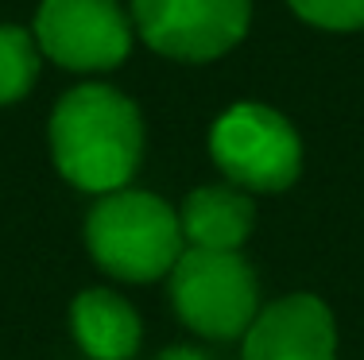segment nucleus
Here are the masks:
<instances>
[{
  "instance_id": "nucleus-8",
  "label": "nucleus",
  "mask_w": 364,
  "mask_h": 360,
  "mask_svg": "<svg viewBox=\"0 0 364 360\" xmlns=\"http://www.w3.org/2000/svg\"><path fill=\"white\" fill-rule=\"evenodd\" d=\"M70 333L90 360H132L144 345L136 306L112 287H85L70 302Z\"/></svg>"
},
{
  "instance_id": "nucleus-5",
  "label": "nucleus",
  "mask_w": 364,
  "mask_h": 360,
  "mask_svg": "<svg viewBox=\"0 0 364 360\" xmlns=\"http://www.w3.org/2000/svg\"><path fill=\"white\" fill-rule=\"evenodd\" d=\"M132 23L155 55L210 62L245 39L252 0H132Z\"/></svg>"
},
{
  "instance_id": "nucleus-12",
  "label": "nucleus",
  "mask_w": 364,
  "mask_h": 360,
  "mask_svg": "<svg viewBox=\"0 0 364 360\" xmlns=\"http://www.w3.org/2000/svg\"><path fill=\"white\" fill-rule=\"evenodd\" d=\"M155 360H213V353H205L202 345H167Z\"/></svg>"
},
{
  "instance_id": "nucleus-11",
  "label": "nucleus",
  "mask_w": 364,
  "mask_h": 360,
  "mask_svg": "<svg viewBox=\"0 0 364 360\" xmlns=\"http://www.w3.org/2000/svg\"><path fill=\"white\" fill-rule=\"evenodd\" d=\"M291 8L306 23L326 31H357L364 28V0H291Z\"/></svg>"
},
{
  "instance_id": "nucleus-3",
  "label": "nucleus",
  "mask_w": 364,
  "mask_h": 360,
  "mask_svg": "<svg viewBox=\"0 0 364 360\" xmlns=\"http://www.w3.org/2000/svg\"><path fill=\"white\" fill-rule=\"evenodd\" d=\"M167 298L202 341H237L259 314V279L240 252L186 248L167 276Z\"/></svg>"
},
{
  "instance_id": "nucleus-10",
  "label": "nucleus",
  "mask_w": 364,
  "mask_h": 360,
  "mask_svg": "<svg viewBox=\"0 0 364 360\" xmlns=\"http://www.w3.org/2000/svg\"><path fill=\"white\" fill-rule=\"evenodd\" d=\"M39 43L16 23H0V105H12L39 78Z\"/></svg>"
},
{
  "instance_id": "nucleus-4",
  "label": "nucleus",
  "mask_w": 364,
  "mask_h": 360,
  "mask_svg": "<svg viewBox=\"0 0 364 360\" xmlns=\"http://www.w3.org/2000/svg\"><path fill=\"white\" fill-rule=\"evenodd\" d=\"M210 156L232 186L248 194H279L302 170V140L283 113L256 101L232 105L210 128Z\"/></svg>"
},
{
  "instance_id": "nucleus-6",
  "label": "nucleus",
  "mask_w": 364,
  "mask_h": 360,
  "mask_svg": "<svg viewBox=\"0 0 364 360\" xmlns=\"http://www.w3.org/2000/svg\"><path fill=\"white\" fill-rule=\"evenodd\" d=\"M36 43L66 70H117L132 50V20L117 0H43L36 12Z\"/></svg>"
},
{
  "instance_id": "nucleus-9",
  "label": "nucleus",
  "mask_w": 364,
  "mask_h": 360,
  "mask_svg": "<svg viewBox=\"0 0 364 360\" xmlns=\"http://www.w3.org/2000/svg\"><path fill=\"white\" fill-rule=\"evenodd\" d=\"M178 225L186 248H210V252H240L256 225V202L248 190L225 186H198L186 194L178 209Z\"/></svg>"
},
{
  "instance_id": "nucleus-2",
  "label": "nucleus",
  "mask_w": 364,
  "mask_h": 360,
  "mask_svg": "<svg viewBox=\"0 0 364 360\" xmlns=\"http://www.w3.org/2000/svg\"><path fill=\"white\" fill-rule=\"evenodd\" d=\"M85 248L109 279H167L186 252L178 209L151 190H112L93 202L85 217Z\"/></svg>"
},
{
  "instance_id": "nucleus-7",
  "label": "nucleus",
  "mask_w": 364,
  "mask_h": 360,
  "mask_svg": "<svg viewBox=\"0 0 364 360\" xmlns=\"http://www.w3.org/2000/svg\"><path fill=\"white\" fill-rule=\"evenodd\" d=\"M240 360H337V322L326 298L291 290L259 306L240 337Z\"/></svg>"
},
{
  "instance_id": "nucleus-1",
  "label": "nucleus",
  "mask_w": 364,
  "mask_h": 360,
  "mask_svg": "<svg viewBox=\"0 0 364 360\" xmlns=\"http://www.w3.org/2000/svg\"><path fill=\"white\" fill-rule=\"evenodd\" d=\"M47 143L58 175L85 194L124 190L144 159V120L136 101L112 85L85 82L55 105Z\"/></svg>"
}]
</instances>
